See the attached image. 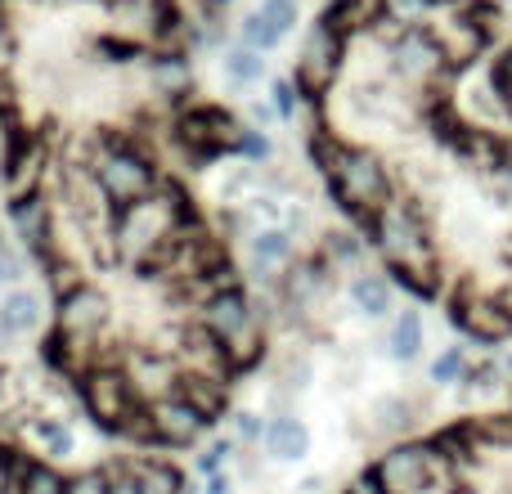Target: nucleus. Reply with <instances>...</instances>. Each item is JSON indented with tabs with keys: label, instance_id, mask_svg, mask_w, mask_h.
<instances>
[{
	"label": "nucleus",
	"instance_id": "obj_7",
	"mask_svg": "<svg viewBox=\"0 0 512 494\" xmlns=\"http://www.w3.org/2000/svg\"><path fill=\"white\" fill-rule=\"evenodd\" d=\"M459 369H463V355H459V351H450L441 364H436V378L445 382V378H454V373H459Z\"/></svg>",
	"mask_w": 512,
	"mask_h": 494
},
{
	"label": "nucleus",
	"instance_id": "obj_3",
	"mask_svg": "<svg viewBox=\"0 0 512 494\" xmlns=\"http://www.w3.org/2000/svg\"><path fill=\"white\" fill-rule=\"evenodd\" d=\"M342 494H512V400L396 445Z\"/></svg>",
	"mask_w": 512,
	"mask_h": 494
},
{
	"label": "nucleus",
	"instance_id": "obj_1",
	"mask_svg": "<svg viewBox=\"0 0 512 494\" xmlns=\"http://www.w3.org/2000/svg\"><path fill=\"white\" fill-rule=\"evenodd\" d=\"M252 144L180 0H0V180L50 288L45 364L113 441H203L265 333L194 180Z\"/></svg>",
	"mask_w": 512,
	"mask_h": 494
},
{
	"label": "nucleus",
	"instance_id": "obj_2",
	"mask_svg": "<svg viewBox=\"0 0 512 494\" xmlns=\"http://www.w3.org/2000/svg\"><path fill=\"white\" fill-rule=\"evenodd\" d=\"M499 0H328L297 59L306 149L387 274L472 342H512V135L463 108Z\"/></svg>",
	"mask_w": 512,
	"mask_h": 494
},
{
	"label": "nucleus",
	"instance_id": "obj_4",
	"mask_svg": "<svg viewBox=\"0 0 512 494\" xmlns=\"http://www.w3.org/2000/svg\"><path fill=\"white\" fill-rule=\"evenodd\" d=\"M0 494H185L171 454H117L90 468H54L23 445L0 441Z\"/></svg>",
	"mask_w": 512,
	"mask_h": 494
},
{
	"label": "nucleus",
	"instance_id": "obj_5",
	"mask_svg": "<svg viewBox=\"0 0 512 494\" xmlns=\"http://www.w3.org/2000/svg\"><path fill=\"white\" fill-rule=\"evenodd\" d=\"M490 90H495L499 104H504V113L512 117V41L504 45V54L495 59V68H490Z\"/></svg>",
	"mask_w": 512,
	"mask_h": 494
},
{
	"label": "nucleus",
	"instance_id": "obj_6",
	"mask_svg": "<svg viewBox=\"0 0 512 494\" xmlns=\"http://www.w3.org/2000/svg\"><path fill=\"white\" fill-rule=\"evenodd\" d=\"M396 351L400 355H414L418 351V342H423V328H418V315H405L400 319V328H396Z\"/></svg>",
	"mask_w": 512,
	"mask_h": 494
}]
</instances>
